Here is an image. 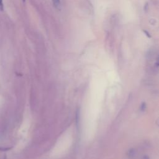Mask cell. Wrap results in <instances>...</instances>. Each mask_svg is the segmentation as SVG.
I'll list each match as a JSON object with an SVG mask.
<instances>
[{"mask_svg": "<svg viewBox=\"0 0 159 159\" xmlns=\"http://www.w3.org/2000/svg\"><path fill=\"white\" fill-rule=\"evenodd\" d=\"M53 6L57 9H60V6H61V3L60 0H52Z\"/></svg>", "mask_w": 159, "mask_h": 159, "instance_id": "6da1fadb", "label": "cell"}, {"mask_svg": "<svg viewBox=\"0 0 159 159\" xmlns=\"http://www.w3.org/2000/svg\"><path fill=\"white\" fill-rule=\"evenodd\" d=\"M4 9V6L2 3V0H0V10L2 11Z\"/></svg>", "mask_w": 159, "mask_h": 159, "instance_id": "7a4b0ae2", "label": "cell"}]
</instances>
